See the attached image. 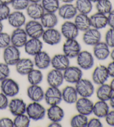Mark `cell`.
Here are the masks:
<instances>
[{
  "label": "cell",
  "mask_w": 114,
  "mask_h": 127,
  "mask_svg": "<svg viewBox=\"0 0 114 127\" xmlns=\"http://www.w3.org/2000/svg\"><path fill=\"white\" fill-rule=\"evenodd\" d=\"M40 23L46 29L54 28L58 23V17L55 13L45 12L40 19Z\"/></svg>",
  "instance_id": "4dcf8cb0"
},
{
  "label": "cell",
  "mask_w": 114,
  "mask_h": 127,
  "mask_svg": "<svg viewBox=\"0 0 114 127\" xmlns=\"http://www.w3.org/2000/svg\"><path fill=\"white\" fill-rule=\"evenodd\" d=\"M91 27L100 30L107 26V16L106 15L97 12L90 17Z\"/></svg>",
  "instance_id": "4316f807"
},
{
  "label": "cell",
  "mask_w": 114,
  "mask_h": 127,
  "mask_svg": "<svg viewBox=\"0 0 114 127\" xmlns=\"http://www.w3.org/2000/svg\"><path fill=\"white\" fill-rule=\"evenodd\" d=\"M110 86L111 90H113V93H114V78H113V80L111 81L110 84Z\"/></svg>",
  "instance_id": "9f6ffc18"
},
{
  "label": "cell",
  "mask_w": 114,
  "mask_h": 127,
  "mask_svg": "<svg viewBox=\"0 0 114 127\" xmlns=\"http://www.w3.org/2000/svg\"><path fill=\"white\" fill-rule=\"evenodd\" d=\"M8 23L12 27L16 28H21L26 24V16L21 11H16L11 12L8 16Z\"/></svg>",
  "instance_id": "cb8c5ba5"
},
{
  "label": "cell",
  "mask_w": 114,
  "mask_h": 127,
  "mask_svg": "<svg viewBox=\"0 0 114 127\" xmlns=\"http://www.w3.org/2000/svg\"><path fill=\"white\" fill-rule=\"evenodd\" d=\"M75 87L78 95L82 97H90L95 91L93 83L90 80L85 78H81L75 84Z\"/></svg>",
  "instance_id": "3957f363"
},
{
  "label": "cell",
  "mask_w": 114,
  "mask_h": 127,
  "mask_svg": "<svg viewBox=\"0 0 114 127\" xmlns=\"http://www.w3.org/2000/svg\"><path fill=\"white\" fill-rule=\"evenodd\" d=\"M62 100L69 104H75L78 99V94L75 87L71 86L65 87L61 91Z\"/></svg>",
  "instance_id": "f1b7e54d"
},
{
  "label": "cell",
  "mask_w": 114,
  "mask_h": 127,
  "mask_svg": "<svg viewBox=\"0 0 114 127\" xmlns=\"http://www.w3.org/2000/svg\"><path fill=\"white\" fill-rule=\"evenodd\" d=\"M25 51L29 56H35L39 52L42 51L43 43L40 39L30 38L27 40L25 46Z\"/></svg>",
  "instance_id": "e0dca14e"
},
{
  "label": "cell",
  "mask_w": 114,
  "mask_h": 127,
  "mask_svg": "<svg viewBox=\"0 0 114 127\" xmlns=\"http://www.w3.org/2000/svg\"><path fill=\"white\" fill-rule=\"evenodd\" d=\"M61 33L66 39H74L78 35L79 30L73 22L66 21L61 25Z\"/></svg>",
  "instance_id": "9a60e30c"
},
{
  "label": "cell",
  "mask_w": 114,
  "mask_h": 127,
  "mask_svg": "<svg viewBox=\"0 0 114 127\" xmlns=\"http://www.w3.org/2000/svg\"><path fill=\"white\" fill-rule=\"evenodd\" d=\"M13 121L15 127H28L30 126L31 119L27 114H23L15 116Z\"/></svg>",
  "instance_id": "f35d334b"
},
{
  "label": "cell",
  "mask_w": 114,
  "mask_h": 127,
  "mask_svg": "<svg viewBox=\"0 0 114 127\" xmlns=\"http://www.w3.org/2000/svg\"><path fill=\"white\" fill-rule=\"evenodd\" d=\"M98 12L107 15L113 10V4L110 0H99L96 3Z\"/></svg>",
  "instance_id": "8d00e7d4"
},
{
  "label": "cell",
  "mask_w": 114,
  "mask_h": 127,
  "mask_svg": "<svg viewBox=\"0 0 114 127\" xmlns=\"http://www.w3.org/2000/svg\"><path fill=\"white\" fill-rule=\"evenodd\" d=\"M3 29V25L2 21H0V32H2Z\"/></svg>",
  "instance_id": "91938a15"
},
{
  "label": "cell",
  "mask_w": 114,
  "mask_h": 127,
  "mask_svg": "<svg viewBox=\"0 0 114 127\" xmlns=\"http://www.w3.org/2000/svg\"><path fill=\"white\" fill-rule=\"evenodd\" d=\"M26 104L21 98H14L8 103V108L10 113L14 116L25 114L26 111Z\"/></svg>",
  "instance_id": "2e32d148"
},
{
  "label": "cell",
  "mask_w": 114,
  "mask_h": 127,
  "mask_svg": "<svg viewBox=\"0 0 114 127\" xmlns=\"http://www.w3.org/2000/svg\"><path fill=\"white\" fill-rule=\"evenodd\" d=\"M102 122L98 118H94L88 120L87 127H102Z\"/></svg>",
  "instance_id": "bcb514c9"
},
{
  "label": "cell",
  "mask_w": 114,
  "mask_h": 127,
  "mask_svg": "<svg viewBox=\"0 0 114 127\" xmlns=\"http://www.w3.org/2000/svg\"><path fill=\"white\" fill-rule=\"evenodd\" d=\"M107 71L109 72V74L110 77L114 78V61H113L109 63L107 67Z\"/></svg>",
  "instance_id": "f907efd6"
},
{
  "label": "cell",
  "mask_w": 114,
  "mask_h": 127,
  "mask_svg": "<svg viewBox=\"0 0 114 127\" xmlns=\"http://www.w3.org/2000/svg\"><path fill=\"white\" fill-rule=\"evenodd\" d=\"M46 80L50 87H59L64 81L63 72L55 69H52L47 73Z\"/></svg>",
  "instance_id": "ffe728a7"
},
{
  "label": "cell",
  "mask_w": 114,
  "mask_h": 127,
  "mask_svg": "<svg viewBox=\"0 0 114 127\" xmlns=\"http://www.w3.org/2000/svg\"><path fill=\"white\" fill-rule=\"evenodd\" d=\"M110 57L112 60H113V61H114V48H113V49L112 50V51L110 52Z\"/></svg>",
  "instance_id": "6f0895ef"
},
{
  "label": "cell",
  "mask_w": 114,
  "mask_h": 127,
  "mask_svg": "<svg viewBox=\"0 0 114 127\" xmlns=\"http://www.w3.org/2000/svg\"><path fill=\"white\" fill-rule=\"evenodd\" d=\"M1 92L8 97H13L18 95L19 86L16 81L12 78H7L1 81L0 85Z\"/></svg>",
  "instance_id": "7a4b0ae2"
},
{
  "label": "cell",
  "mask_w": 114,
  "mask_h": 127,
  "mask_svg": "<svg viewBox=\"0 0 114 127\" xmlns=\"http://www.w3.org/2000/svg\"><path fill=\"white\" fill-rule=\"evenodd\" d=\"M34 63L30 58H20L15 67L17 73L22 76H27L34 68Z\"/></svg>",
  "instance_id": "603a6c76"
},
{
  "label": "cell",
  "mask_w": 114,
  "mask_h": 127,
  "mask_svg": "<svg viewBox=\"0 0 114 127\" xmlns=\"http://www.w3.org/2000/svg\"><path fill=\"white\" fill-rule=\"evenodd\" d=\"M8 97L2 93H0V110H5L8 106Z\"/></svg>",
  "instance_id": "f6af8a7d"
},
{
  "label": "cell",
  "mask_w": 114,
  "mask_h": 127,
  "mask_svg": "<svg viewBox=\"0 0 114 127\" xmlns=\"http://www.w3.org/2000/svg\"><path fill=\"white\" fill-rule=\"evenodd\" d=\"M101 39V33L99 30L95 28H90L84 32L82 40L87 45L94 46L100 42Z\"/></svg>",
  "instance_id": "5bb4252c"
},
{
  "label": "cell",
  "mask_w": 114,
  "mask_h": 127,
  "mask_svg": "<svg viewBox=\"0 0 114 127\" xmlns=\"http://www.w3.org/2000/svg\"><path fill=\"white\" fill-rule=\"evenodd\" d=\"M14 121L9 118L5 117L0 119V127H14Z\"/></svg>",
  "instance_id": "7dc6e473"
},
{
  "label": "cell",
  "mask_w": 114,
  "mask_h": 127,
  "mask_svg": "<svg viewBox=\"0 0 114 127\" xmlns=\"http://www.w3.org/2000/svg\"><path fill=\"white\" fill-rule=\"evenodd\" d=\"M63 53L70 59L77 57L78 54L81 51L80 44L74 39H66L63 45Z\"/></svg>",
  "instance_id": "8992f818"
},
{
  "label": "cell",
  "mask_w": 114,
  "mask_h": 127,
  "mask_svg": "<svg viewBox=\"0 0 114 127\" xmlns=\"http://www.w3.org/2000/svg\"><path fill=\"white\" fill-rule=\"evenodd\" d=\"M60 1L64 3H71L75 0H60Z\"/></svg>",
  "instance_id": "11a10c76"
},
{
  "label": "cell",
  "mask_w": 114,
  "mask_h": 127,
  "mask_svg": "<svg viewBox=\"0 0 114 127\" xmlns=\"http://www.w3.org/2000/svg\"><path fill=\"white\" fill-rule=\"evenodd\" d=\"M27 80L32 85H39L42 81L43 76L42 72L39 69H33L27 74Z\"/></svg>",
  "instance_id": "e575fe53"
},
{
  "label": "cell",
  "mask_w": 114,
  "mask_h": 127,
  "mask_svg": "<svg viewBox=\"0 0 114 127\" xmlns=\"http://www.w3.org/2000/svg\"><path fill=\"white\" fill-rule=\"evenodd\" d=\"M109 77L107 67L104 65H100L96 67L92 74V80L93 82L97 85L105 84Z\"/></svg>",
  "instance_id": "4fadbf2b"
},
{
  "label": "cell",
  "mask_w": 114,
  "mask_h": 127,
  "mask_svg": "<svg viewBox=\"0 0 114 127\" xmlns=\"http://www.w3.org/2000/svg\"><path fill=\"white\" fill-rule=\"evenodd\" d=\"M25 30L27 36L30 38L40 39L45 30L40 22L31 20L25 24Z\"/></svg>",
  "instance_id": "5b68a950"
},
{
  "label": "cell",
  "mask_w": 114,
  "mask_h": 127,
  "mask_svg": "<svg viewBox=\"0 0 114 127\" xmlns=\"http://www.w3.org/2000/svg\"><path fill=\"white\" fill-rule=\"evenodd\" d=\"M10 69L9 65L5 62L0 63V81L9 77Z\"/></svg>",
  "instance_id": "b9f144b4"
},
{
  "label": "cell",
  "mask_w": 114,
  "mask_h": 127,
  "mask_svg": "<svg viewBox=\"0 0 114 127\" xmlns=\"http://www.w3.org/2000/svg\"><path fill=\"white\" fill-rule=\"evenodd\" d=\"M70 58L64 54H57L51 58V65L54 69L63 71L70 66Z\"/></svg>",
  "instance_id": "d6986e66"
},
{
  "label": "cell",
  "mask_w": 114,
  "mask_h": 127,
  "mask_svg": "<svg viewBox=\"0 0 114 127\" xmlns=\"http://www.w3.org/2000/svg\"><path fill=\"white\" fill-rule=\"evenodd\" d=\"M49 127H61L62 126L60 123V122H51L49 126Z\"/></svg>",
  "instance_id": "816d5d0a"
},
{
  "label": "cell",
  "mask_w": 114,
  "mask_h": 127,
  "mask_svg": "<svg viewBox=\"0 0 114 127\" xmlns=\"http://www.w3.org/2000/svg\"><path fill=\"white\" fill-rule=\"evenodd\" d=\"M88 120L87 116L78 113L71 118L70 125L72 127H87Z\"/></svg>",
  "instance_id": "74e56055"
},
{
  "label": "cell",
  "mask_w": 114,
  "mask_h": 127,
  "mask_svg": "<svg viewBox=\"0 0 114 127\" xmlns=\"http://www.w3.org/2000/svg\"><path fill=\"white\" fill-rule=\"evenodd\" d=\"M92 3H96L97 2H98L99 0H90Z\"/></svg>",
  "instance_id": "94428289"
},
{
  "label": "cell",
  "mask_w": 114,
  "mask_h": 127,
  "mask_svg": "<svg viewBox=\"0 0 114 127\" xmlns=\"http://www.w3.org/2000/svg\"><path fill=\"white\" fill-rule=\"evenodd\" d=\"M63 72L64 80L69 84H75L82 77L83 72L79 67L70 65Z\"/></svg>",
  "instance_id": "ba28073f"
},
{
  "label": "cell",
  "mask_w": 114,
  "mask_h": 127,
  "mask_svg": "<svg viewBox=\"0 0 114 127\" xmlns=\"http://www.w3.org/2000/svg\"><path fill=\"white\" fill-rule=\"evenodd\" d=\"M26 12L32 20H40L45 12L42 5L40 3H30L26 8Z\"/></svg>",
  "instance_id": "484cf974"
},
{
  "label": "cell",
  "mask_w": 114,
  "mask_h": 127,
  "mask_svg": "<svg viewBox=\"0 0 114 127\" xmlns=\"http://www.w3.org/2000/svg\"><path fill=\"white\" fill-rule=\"evenodd\" d=\"M96 91V96L99 100L107 101L113 96L114 93L110 85L104 84L99 85Z\"/></svg>",
  "instance_id": "d6a6232c"
},
{
  "label": "cell",
  "mask_w": 114,
  "mask_h": 127,
  "mask_svg": "<svg viewBox=\"0 0 114 127\" xmlns=\"http://www.w3.org/2000/svg\"><path fill=\"white\" fill-rule=\"evenodd\" d=\"M46 110L38 102H33L27 105L26 113L30 119L38 121L45 118Z\"/></svg>",
  "instance_id": "6da1fadb"
},
{
  "label": "cell",
  "mask_w": 114,
  "mask_h": 127,
  "mask_svg": "<svg viewBox=\"0 0 114 127\" xmlns=\"http://www.w3.org/2000/svg\"><path fill=\"white\" fill-rule=\"evenodd\" d=\"M3 58L4 62L7 65H15L21 58V53L18 48L10 45L3 50Z\"/></svg>",
  "instance_id": "277c9868"
},
{
  "label": "cell",
  "mask_w": 114,
  "mask_h": 127,
  "mask_svg": "<svg viewBox=\"0 0 114 127\" xmlns=\"http://www.w3.org/2000/svg\"><path fill=\"white\" fill-rule=\"evenodd\" d=\"M41 5L45 12L55 13L60 7V0H41Z\"/></svg>",
  "instance_id": "d590c367"
},
{
  "label": "cell",
  "mask_w": 114,
  "mask_h": 127,
  "mask_svg": "<svg viewBox=\"0 0 114 127\" xmlns=\"http://www.w3.org/2000/svg\"><path fill=\"white\" fill-rule=\"evenodd\" d=\"M13 0H0V3L5 4V5H9L12 3Z\"/></svg>",
  "instance_id": "db71d44e"
},
{
  "label": "cell",
  "mask_w": 114,
  "mask_h": 127,
  "mask_svg": "<svg viewBox=\"0 0 114 127\" xmlns=\"http://www.w3.org/2000/svg\"><path fill=\"white\" fill-rule=\"evenodd\" d=\"M105 42L110 48H114V29L110 28L105 34Z\"/></svg>",
  "instance_id": "ee69618b"
},
{
  "label": "cell",
  "mask_w": 114,
  "mask_h": 127,
  "mask_svg": "<svg viewBox=\"0 0 114 127\" xmlns=\"http://www.w3.org/2000/svg\"><path fill=\"white\" fill-rule=\"evenodd\" d=\"M44 91L38 85H31L27 89L28 97L33 102H40L44 99Z\"/></svg>",
  "instance_id": "d4e9b609"
},
{
  "label": "cell",
  "mask_w": 114,
  "mask_h": 127,
  "mask_svg": "<svg viewBox=\"0 0 114 127\" xmlns=\"http://www.w3.org/2000/svg\"><path fill=\"white\" fill-rule=\"evenodd\" d=\"M11 13V10L8 5L0 3V21L7 20Z\"/></svg>",
  "instance_id": "7bdbcfd3"
},
{
  "label": "cell",
  "mask_w": 114,
  "mask_h": 127,
  "mask_svg": "<svg viewBox=\"0 0 114 127\" xmlns=\"http://www.w3.org/2000/svg\"><path fill=\"white\" fill-rule=\"evenodd\" d=\"M57 11L59 16L64 20L73 19L77 14L75 6L72 3H64L60 6Z\"/></svg>",
  "instance_id": "7402d4cb"
},
{
  "label": "cell",
  "mask_w": 114,
  "mask_h": 127,
  "mask_svg": "<svg viewBox=\"0 0 114 127\" xmlns=\"http://www.w3.org/2000/svg\"><path fill=\"white\" fill-rule=\"evenodd\" d=\"M51 58L47 52L41 51L34 56V64L37 68L43 70L49 68L51 65Z\"/></svg>",
  "instance_id": "44dd1931"
},
{
  "label": "cell",
  "mask_w": 114,
  "mask_h": 127,
  "mask_svg": "<svg viewBox=\"0 0 114 127\" xmlns=\"http://www.w3.org/2000/svg\"><path fill=\"white\" fill-rule=\"evenodd\" d=\"M78 66L81 69L88 70L94 65V57L90 52L86 50L81 51L77 56Z\"/></svg>",
  "instance_id": "30bf717a"
},
{
  "label": "cell",
  "mask_w": 114,
  "mask_h": 127,
  "mask_svg": "<svg viewBox=\"0 0 114 127\" xmlns=\"http://www.w3.org/2000/svg\"><path fill=\"white\" fill-rule=\"evenodd\" d=\"M41 38L45 43L50 45H55L60 43L62 35L58 30L50 28L44 30Z\"/></svg>",
  "instance_id": "9c48e42d"
},
{
  "label": "cell",
  "mask_w": 114,
  "mask_h": 127,
  "mask_svg": "<svg viewBox=\"0 0 114 127\" xmlns=\"http://www.w3.org/2000/svg\"><path fill=\"white\" fill-rule=\"evenodd\" d=\"M44 100L49 106L60 104L62 101L61 90L58 87L50 86L45 93Z\"/></svg>",
  "instance_id": "52a82bcc"
},
{
  "label": "cell",
  "mask_w": 114,
  "mask_h": 127,
  "mask_svg": "<svg viewBox=\"0 0 114 127\" xmlns=\"http://www.w3.org/2000/svg\"><path fill=\"white\" fill-rule=\"evenodd\" d=\"M47 118L51 122H60L64 118V111L58 105L50 106L47 110Z\"/></svg>",
  "instance_id": "83f0119b"
},
{
  "label": "cell",
  "mask_w": 114,
  "mask_h": 127,
  "mask_svg": "<svg viewBox=\"0 0 114 127\" xmlns=\"http://www.w3.org/2000/svg\"><path fill=\"white\" fill-rule=\"evenodd\" d=\"M30 3L28 0H13L11 5L15 10L22 11L26 10Z\"/></svg>",
  "instance_id": "ab89813d"
},
{
  "label": "cell",
  "mask_w": 114,
  "mask_h": 127,
  "mask_svg": "<svg viewBox=\"0 0 114 127\" xmlns=\"http://www.w3.org/2000/svg\"><path fill=\"white\" fill-rule=\"evenodd\" d=\"M94 56L99 61H104L109 57L110 54V47L107 44L103 41H100L94 45Z\"/></svg>",
  "instance_id": "ac0fdd59"
},
{
  "label": "cell",
  "mask_w": 114,
  "mask_h": 127,
  "mask_svg": "<svg viewBox=\"0 0 114 127\" xmlns=\"http://www.w3.org/2000/svg\"><path fill=\"white\" fill-rule=\"evenodd\" d=\"M11 36V44L18 48L23 47L27 41V35L25 29L21 28H16L12 32Z\"/></svg>",
  "instance_id": "8fae6325"
},
{
  "label": "cell",
  "mask_w": 114,
  "mask_h": 127,
  "mask_svg": "<svg viewBox=\"0 0 114 127\" xmlns=\"http://www.w3.org/2000/svg\"><path fill=\"white\" fill-rule=\"evenodd\" d=\"M107 25L110 28L114 29V10H112L107 15Z\"/></svg>",
  "instance_id": "681fc988"
},
{
  "label": "cell",
  "mask_w": 114,
  "mask_h": 127,
  "mask_svg": "<svg viewBox=\"0 0 114 127\" xmlns=\"http://www.w3.org/2000/svg\"><path fill=\"white\" fill-rule=\"evenodd\" d=\"M74 23L81 32H85L91 27L90 19L88 15L79 13L75 17Z\"/></svg>",
  "instance_id": "f546056e"
},
{
  "label": "cell",
  "mask_w": 114,
  "mask_h": 127,
  "mask_svg": "<svg viewBox=\"0 0 114 127\" xmlns=\"http://www.w3.org/2000/svg\"><path fill=\"white\" fill-rule=\"evenodd\" d=\"M109 111L110 107L106 101L98 100L96 103L94 104L93 113L97 118H105Z\"/></svg>",
  "instance_id": "1f68e13d"
},
{
  "label": "cell",
  "mask_w": 114,
  "mask_h": 127,
  "mask_svg": "<svg viewBox=\"0 0 114 127\" xmlns=\"http://www.w3.org/2000/svg\"><path fill=\"white\" fill-rule=\"evenodd\" d=\"M75 7L81 14L88 15L93 10V3L90 0H76Z\"/></svg>",
  "instance_id": "836d02e7"
},
{
  "label": "cell",
  "mask_w": 114,
  "mask_h": 127,
  "mask_svg": "<svg viewBox=\"0 0 114 127\" xmlns=\"http://www.w3.org/2000/svg\"><path fill=\"white\" fill-rule=\"evenodd\" d=\"M30 3H40L41 0H28Z\"/></svg>",
  "instance_id": "680465c9"
},
{
  "label": "cell",
  "mask_w": 114,
  "mask_h": 127,
  "mask_svg": "<svg viewBox=\"0 0 114 127\" xmlns=\"http://www.w3.org/2000/svg\"><path fill=\"white\" fill-rule=\"evenodd\" d=\"M105 118L106 122L109 126L114 127V110L109 111Z\"/></svg>",
  "instance_id": "c3c4849f"
},
{
  "label": "cell",
  "mask_w": 114,
  "mask_h": 127,
  "mask_svg": "<svg viewBox=\"0 0 114 127\" xmlns=\"http://www.w3.org/2000/svg\"><path fill=\"white\" fill-rule=\"evenodd\" d=\"M109 104L110 106L112 108L114 109V93L111 96L110 99L109 100Z\"/></svg>",
  "instance_id": "f5cc1de1"
},
{
  "label": "cell",
  "mask_w": 114,
  "mask_h": 127,
  "mask_svg": "<svg viewBox=\"0 0 114 127\" xmlns=\"http://www.w3.org/2000/svg\"><path fill=\"white\" fill-rule=\"evenodd\" d=\"M11 44V36L7 32H0V49H5Z\"/></svg>",
  "instance_id": "60d3db41"
},
{
  "label": "cell",
  "mask_w": 114,
  "mask_h": 127,
  "mask_svg": "<svg viewBox=\"0 0 114 127\" xmlns=\"http://www.w3.org/2000/svg\"><path fill=\"white\" fill-rule=\"evenodd\" d=\"M94 103L87 97H80L75 102V107L78 113L89 116L93 114Z\"/></svg>",
  "instance_id": "7c38bea8"
}]
</instances>
